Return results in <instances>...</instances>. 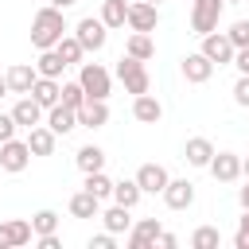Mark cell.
I'll return each instance as SVG.
<instances>
[{"label": "cell", "instance_id": "cell-46", "mask_svg": "<svg viewBox=\"0 0 249 249\" xmlns=\"http://www.w3.org/2000/svg\"><path fill=\"white\" fill-rule=\"evenodd\" d=\"M4 93H8V82H4V74H0V97H4Z\"/></svg>", "mask_w": 249, "mask_h": 249}, {"label": "cell", "instance_id": "cell-1", "mask_svg": "<svg viewBox=\"0 0 249 249\" xmlns=\"http://www.w3.org/2000/svg\"><path fill=\"white\" fill-rule=\"evenodd\" d=\"M62 35H66V16H62V8L43 4V8L35 12V19H31V43H35L39 51H47V47H54Z\"/></svg>", "mask_w": 249, "mask_h": 249}, {"label": "cell", "instance_id": "cell-32", "mask_svg": "<svg viewBox=\"0 0 249 249\" xmlns=\"http://www.w3.org/2000/svg\"><path fill=\"white\" fill-rule=\"evenodd\" d=\"M218 245H222V233L214 226H198L191 233V249H218Z\"/></svg>", "mask_w": 249, "mask_h": 249}, {"label": "cell", "instance_id": "cell-45", "mask_svg": "<svg viewBox=\"0 0 249 249\" xmlns=\"http://www.w3.org/2000/svg\"><path fill=\"white\" fill-rule=\"evenodd\" d=\"M241 175L249 179V156H241Z\"/></svg>", "mask_w": 249, "mask_h": 249}, {"label": "cell", "instance_id": "cell-39", "mask_svg": "<svg viewBox=\"0 0 249 249\" xmlns=\"http://www.w3.org/2000/svg\"><path fill=\"white\" fill-rule=\"evenodd\" d=\"M113 245H117V233H109V230L97 233V237H89V249H113Z\"/></svg>", "mask_w": 249, "mask_h": 249}, {"label": "cell", "instance_id": "cell-17", "mask_svg": "<svg viewBox=\"0 0 249 249\" xmlns=\"http://www.w3.org/2000/svg\"><path fill=\"white\" fill-rule=\"evenodd\" d=\"M47 128H51L54 136H66V132H74V128H78V113H74L70 105H62V101H58V105H51V109H47Z\"/></svg>", "mask_w": 249, "mask_h": 249}, {"label": "cell", "instance_id": "cell-15", "mask_svg": "<svg viewBox=\"0 0 249 249\" xmlns=\"http://www.w3.org/2000/svg\"><path fill=\"white\" fill-rule=\"evenodd\" d=\"M43 113H47V109H43L31 93H23V97L12 105V117H16V124H19V128H35V124H43Z\"/></svg>", "mask_w": 249, "mask_h": 249}, {"label": "cell", "instance_id": "cell-41", "mask_svg": "<svg viewBox=\"0 0 249 249\" xmlns=\"http://www.w3.org/2000/svg\"><path fill=\"white\" fill-rule=\"evenodd\" d=\"M35 245H39V249H58L62 241H58V233H39V237H35Z\"/></svg>", "mask_w": 249, "mask_h": 249}, {"label": "cell", "instance_id": "cell-22", "mask_svg": "<svg viewBox=\"0 0 249 249\" xmlns=\"http://www.w3.org/2000/svg\"><path fill=\"white\" fill-rule=\"evenodd\" d=\"M54 132L47 128V124H35V128H27V148H31V156H51L54 152Z\"/></svg>", "mask_w": 249, "mask_h": 249}, {"label": "cell", "instance_id": "cell-34", "mask_svg": "<svg viewBox=\"0 0 249 249\" xmlns=\"http://www.w3.org/2000/svg\"><path fill=\"white\" fill-rule=\"evenodd\" d=\"M31 230H35V237H39V233H58V214H54V210H35Z\"/></svg>", "mask_w": 249, "mask_h": 249}, {"label": "cell", "instance_id": "cell-19", "mask_svg": "<svg viewBox=\"0 0 249 249\" xmlns=\"http://www.w3.org/2000/svg\"><path fill=\"white\" fill-rule=\"evenodd\" d=\"M132 117H136L140 124H156V121L163 117V105H160L152 93H136V97H132Z\"/></svg>", "mask_w": 249, "mask_h": 249}, {"label": "cell", "instance_id": "cell-9", "mask_svg": "<svg viewBox=\"0 0 249 249\" xmlns=\"http://www.w3.org/2000/svg\"><path fill=\"white\" fill-rule=\"evenodd\" d=\"M132 179L140 183V191H144V195H163V187H167V179H171V175H167V167H163V163H140Z\"/></svg>", "mask_w": 249, "mask_h": 249}, {"label": "cell", "instance_id": "cell-38", "mask_svg": "<svg viewBox=\"0 0 249 249\" xmlns=\"http://www.w3.org/2000/svg\"><path fill=\"white\" fill-rule=\"evenodd\" d=\"M16 128H19V124H16V117H12V113H0V144H4V140H12V136H16Z\"/></svg>", "mask_w": 249, "mask_h": 249}, {"label": "cell", "instance_id": "cell-20", "mask_svg": "<svg viewBox=\"0 0 249 249\" xmlns=\"http://www.w3.org/2000/svg\"><path fill=\"white\" fill-rule=\"evenodd\" d=\"M210 156H214V144H210L206 136H191V140L183 144V160H187L191 167H206Z\"/></svg>", "mask_w": 249, "mask_h": 249}, {"label": "cell", "instance_id": "cell-28", "mask_svg": "<svg viewBox=\"0 0 249 249\" xmlns=\"http://www.w3.org/2000/svg\"><path fill=\"white\" fill-rule=\"evenodd\" d=\"M140 195H144V191H140V183H136V179H121V183H113V195H109V198L132 210V206L140 202Z\"/></svg>", "mask_w": 249, "mask_h": 249}, {"label": "cell", "instance_id": "cell-4", "mask_svg": "<svg viewBox=\"0 0 249 249\" xmlns=\"http://www.w3.org/2000/svg\"><path fill=\"white\" fill-rule=\"evenodd\" d=\"M218 19H222V0H191V31L195 35L218 31Z\"/></svg>", "mask_w": 249, "mask_h": 249}, {"label": "cell", "instance_id": "cell-13", "mask_svg": "<svg viewBox=\"0 0 249 249\" xmlns=\"http://www.w3.org/2000/svg\"><path fill=\"white\" fill-rule=\"evenodd\" d=\"M132 31H156V23H160V12H156V4H148V0H132L128 4V19H124Z\"/></svg>", "mask_w": 249, "mask_h": 249}, {"label": "cell", "instance_id": "cell-16", "mask_svg": "<svg viewBox=\"0 0 249 249\" xmlns=\"http://www.w3.org/2000/svg\"><path fill=\"white\" fill-rule=\"evenodd\" d=\"M109 124V105L97 97H86V105L78 109V128H105Z\"/></svg>", "mask_w": 249, "mask_h": 249}, {"label": "cell", "instance_id": "cell-7", "mask_svg": "<svg viewBox=\"0 0 249 249\" xmlns=\"http://www.w3.org/2000/svg\"><path fill=\"white\" fill-rule=\"evenodd\" d=\"M233 51H237V47L226 39V31H206V35H202V54H206L214 66H230V62H233Z\"/></svg>", "mask_w": 249, "mask_h": 249}, {"label": "cell", "instance_id": "cell-44", "mask_svg": "<svg viewBox=\"0 0 249 249\" xmlns=\"http://www.w3.org/2000/svg\"><path fill=\"white\" fill-rule=\"evenodd\" d=\"M47 4H54V8H62V12H66V8H74L78 0H47Z\"/></svg>", "mask_w": 249, "mask_h": 249}, {"label": "cell", "instance_id": "cell-6", "mask_svg": "<svg viewBox=\"0 0 249 249\" xmlns=\"http://www.w3.org/2000/svg\"><path fill=\"white\" fill-rule=\"evenodd\" d=\"M31 163V148H27V140H4L0 144V167L8 171V175H19L23 167Z\"/></svg>", "mask_w": 249, "mask_h": 249}, {"label": "cell", "instance_id": "cell-11", "mask_svg": "<svg viewBox=\"0 0 249 249\" xmlns=\"http://www.w3.org/2000/svg\"><path fill=\"white\" fill-rule=\"evenodd\" d=\"M31 237H35L31 222H23V218H8V222H0V249H19V245H27Z\"/></svg>", "mask_w": 249, "mask_h": 249}, {"label": "cell", "instance_id": "cell-31", "mask_svg": "<svg viewBox=\"0 0 249 249\" xmlns=\"http://www.w3.org/2000/svg\"><path fill=\"white\" fill-rule=\"evenodd\" d=\"M82 187H86L89 195H97V198H109V195H113V179H109L105 171H89Z\"/></svg>", "mask_w": 249, "mask_h": 249}, {"label": "cell", "instance_id": "cell-30", "mask_svg": "<svg viewBox=\"0 0 249 249\" xmlns=\"http://www.w3.org/2000/svg\"><path fill=\"white\" fill-rule=\"evenodd\" d=\"M54 51H58V58H62L66 66H74V62H82V54H86V51H82V43H78L74 35H62V39L54 43Z\"/></svg>", "mask_w": 249, "mask_h": 249}, {"label": "cell", "instance_id": "cell-48", "mask_svg": "<svg viewBox=\"0 0 249 249\" xmlns=\"http://www.w3.org/2000/svg\"><path fill=\"white\" fill-rule=\"evenodd\" d=\"M148 4H160V0H148Z\"/></svg>", "mask_w": 249, "mask_h": 249}, {"label": "cell", "instance_id": "cell-3", "mask_svg": "<svg viewBox=\"0 0 249 249\" xmlns=\"http://www.w3.org/2000/svg\"><path fill=\"white\" fill-rule=\"evenodd\" d=\"M78 86L86 89V97L105 101L109 89H113V78H109V70H105L101 62H82V70H78Z\"/></svg>", "mask_w": 249, "mask_h": 249}, {"label": "cell", "instance_id": "cell-23", "mask_svg": "<svg viewBox=\"0 0 249 249\" xmlns=\"http://www.w3.org/2000/svg\"><path fill=\"white\" fill-rule=\"evenodd\" d=\"M74 163H78L82 175H89V171H105V152H101L97 144H82L78 156H74Z\"/></svg>", "mask_w": 249, "mask_h": 249}, {"label": "cell", "instance_id": "cell-29", "mask_svg": "<svg viewBox=\"0 0 249 249\" xmlns=\"http://www.w3.org/2000/svg\"><path fill=\"white\" fill-rule=\"evenodd\" d=\"M35 70H39L43 78H58V74L66 70V62L58 58V51H54V47H47V51H39V58H35Z\"/></svg>", "mask_w": 249, "mask_h": 249}, {"label": "cell", "instance_id": "cell-21", "mask_svg": "<svg viewBox=\"0 0 249 249\" xmlns=\"http://www.w3.org/2000/svg\"><path fill=\"white\" fill-rule=\"evenodd\" d=\"M27 93H31V97H35L43 109H51V105H58V93H62V86H58V78H43V74H39V78H35V86H31Z\"/></svg>", "mask_w": 249, "mask_h": 249}, {"label": "cell", "instance_id": "cell-12", "mask_svg": "<svg viewBox=\"0 0 249 249\" xmlns=\"http://www.w3.org/2000/svg\"><path fill=\"white\" fill-rule=\"evenodd\" d=\"M163 202H167V210H187V206H195V183H191V179H167Z\"/></svg>", "mask_w": 249, "mask_h": 249}, {"label": "cell", "instance_id": "cell-14", "mask_svg": "<svg viewBox=\"0 0 249 249\" xmlns=\"http://www.w3.org/2000/svg\"><path fill=\"white\" fill-rule=\"evenodd\" d=\"M179 70H183V78H187V82L202 86V82H210V74H214V62H210L202 51H195V54H187V58L179 62Z\"/></svg>", "mask_w": 249, "mask_h": 249}, {"label": "cell", "instance_id": "cell-18", "mask_svg": "<svg viewBox=\"0 0 249 249\" xmlns=\"http://www.w3.org/2000/svg\"><path fill=\"white\" fill-rule=\"evenodd\" d=\"M35 78H39V70H35V66H27V62H16V66H8V74H4V82H8V93H27V89L35 86Z\"/></svg>", "mask_w": 249, "mask_h": 249}, {"label": "cell", "instance_id": "cell-5", "mask_svg": "<svg viewBox=\"0 0 249 249\" xmlns=\"http://www.w3.org/2000/svg\"><path fill=\"white\" fill-rule=\"evenodd\" d=\"M74 39L82 43V51H101L109 43V27L101 19H93V16H86V19L74 23Z\"/></svg>", "mask_w": 249, "mask_h": 249}, {"label": "cell", "instance_id": "cell-37", "mask_svg": "<svg viewBox=\"0 0 249 249\" xmlns=\"http://www.w3.org/2000/svg\"><path fill=\"white\" fill-rule=\"evenodd\" d=\"M233 245H237V249H249V210L237 218V233H233Z\"/></svg>", "mask_w": 249, "mask_h": 249}, {"label": "cell", "instance_id": "cell-42", "mask_svg": "<svg viewBox=\"0 0 249 249\" xmlns=\"http://www.w3.org/2000/svg\"><path fill=\"white\" fill-rule=\"evenodd\" d=\"M156 245H160V249H175V245H179V237H175V233H163V230H160Z\"/></svg>", "mask_w": 249, "mask_h": 249}, {"label": "cell", "instance_id": "cell-26", "mask_svg": "<svg viewBox=\"0 0 249 249\" xmlns=\"http://www.w3.org/2000/svg\"><path fill=\"white\" fill-rule=\"evenodd\" d=\"M109 31L113 27H124V19H128V0H101V16H97Z\"/></svg>", "mask_w": 249, "mask_h": 249}, {"label": "cell", "instance_id": "cell-27", "mask_svg": "<svg viewBox=\"0 0 249 249\" xmlns=\"http://www.w3.org/2000/svg\"><path fill=\"white\" fill-rule=\"evenodd\" d=\"M124 54H132V58L148 62V58L156 54V43H152V35H148V31H132V35H128V43H124Z\"/></svg>", "mask_w": 249, "mask_h": 249}, {"label": "cell", "instance_id": "cell-40", "mask_svg": "<svg viewBox=\"0 0 249 249\" xmlns=\"http://www.w3.org/2000/svg\"><path fill=\"white\" fill-rule=\"evenodd\" d=\"M233 66H237V74H249V47L233 51Z\"/></svg>", "mask_w": 249, "mask_h": 249}, {"label": "cell", "instance_id": "cell-36", "mask_svg": "<svg viewBox=\"0 0 249 249\" xmlns=\"http://www.w3.org/2000/svg\"><path fill=\"white\" fill-rule=\"evenodd\" d=\"M233 101H237L241 109H249V74H241V78L233 82Z\"/></svg>", "mask_w": 249, "mask_h": 249}, {"label": "cell", "instance_id": "cell-43", "mask_svg": "<svg viewBox=\"0 0 249 249\" xmlns=\"http://www.w3.org/2000/svg\"><path fill=\"white\" fill-rule=\"evenodd\" d=\"M237 202H241V210H249V179H245V187H237Z\"/></svg>", "mask_w": 249, "mask_h": 249}, {"label": "cell", "instance_id": "cell-24", "mask_svg": "<svg viewBox=\"0 0 249 249\" xmlns=\"http://www.w3.org/2000/svg\"><path fill=\"white\" fill-rule=\"evenodd\" d=\"M70 214H74V218H97V214H101V198L82 187L78 195H70Z\"/></svg>", "mask_w": 249, "mask_h": 249}, {"label": "cell", "instance_id": "cell-35", "mask_svg": "<svg viewBox=\"0 0 249 249\" xmlns=\"http://www.w3.org/2000/svg\"><path fill=\"white\" fill-rule=\"evenodd\" d=\"M226 39H230L233 47H249V19H237V23H230Z\"/></svg>", "mask_w": 249, "mask_h": 249}, {"label": "cell", "instance_id": "cell-47", "mask_svg": "<svg viewBox=\"0 0 249 249\" xmlns=\"http://www.w3.org/2000/svg\"><path fill=\"white\" fill-rule=\"evenodd\" d=\"M222 4H241V0H222Z\"/></svg>", "mask_w": 249, "mask_h": 249}, {"label": "cell", "instance_id": "cell-25", "mask_svg": "<svg viewBox=\"0 0 249 249\" xmlns=\"http://www.w3.org/2000/svg\"><path fill=\"white\" fill-rule=\"evenodd\" d=\"M97 218L105 222V230H109V233H128V230H132L128 206H121V202H113V206H109V210H101Z\"/></svg>", "mask_w": 249, "mask_h": 249}, {"label": "cell", "instance_id": "cell-33", "mask_svg": "<svg viewBox=\"0 0 249 249\" xmlns=\"http://www.w3.org/2000/svg\"><path fill=\"white\" fill-rule=\"evenodd\" d=\"M58 101H62V105H70V109L78 113V109L86 105V89H82L78 82H62V93H58Z\"/></svg>", "mask_w": 249, "mask_h": 249}, {"label": "cell", "instance_id": "cell-2", "mask_svg": "<svg viewBox=\"0 0 249 249\" xmlns=\"http://www.w3.org/2000/svg\"><path fill=\"white\" fill-rule=\"evenodd\" d=\"M117 78L124 82V89H128L132 97L152 89V78H148L144 62H140V58H132V54H121V58H117Z\"/></svg>", "mask_w": 249, "mask_h": 249}, {"label": "cell", "instance_id": "cell-8", "mask_svg": "<svg viewBox=\"0 0 249 249\" xmlns=\"http://www.w3.org/2000/svg\"><path fill=\"white\" fill-rule=\"evenodd\" d=\"M206 167H210V175L218 183H237L241 179V156L237 152H214Z\"/></svg>", "mask_w": 249, "mask_h": 249}, {"label": "cell", "instance_id": "cell-10", "mask_svg": "<svg viewBox=\"0 0 249 249\" xmlns=\"http://www.w3.org/2000/svg\"><path fill=\"white\" fill-rule=\"evenodd\" d=\"M160 230H163V226H160L156 218H140V222L124 233V245H128V249H156Z\"/></svg>", "mask_w": 249, "mask_h": 249}]
</instances>
